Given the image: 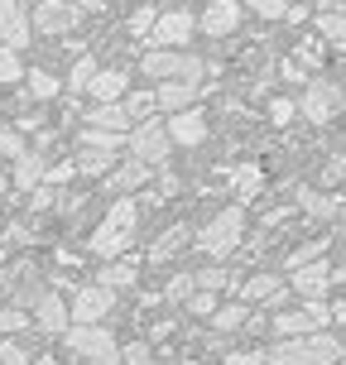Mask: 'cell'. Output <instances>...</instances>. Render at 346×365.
<instances>
[{
  "label": "cell",
  "mask_w": 346,
  "mask_h": 365,
  "mask_svg": "<svg viewBox=\"0 0 346 365\" xmlns=\"http://www.w3.org/2000/svg\"><path fill=\"white\" fill-rule=\"evenodd\" d=\"M327 289H332V264H327V259L293 269V293H298L303 303H322V293H327Z\"/></svg>",
  "instance_id": "15"
},
{
  "label": "cell",
  "mask_w": 346,
  "mask_h": 365,
  "mask_svg": "<svg viewBox=\"0 0 346 365\" xmlns=\"http://www.w3.org/2000/svg\"><path fill=\"white\" fill-rule=\"evenodd\" d=\"M29 91H34L39 101H49V96H58V91H63V82H58L54 73H44V68H34V73H29Z\"/></svg>",
  "instance_id": "33"
},
{
  "label": "cell",
  "mask_w": 346,
  "mask_h": 365,
  "mask_svg": "<svg viewBox=\"0 0 346 365\" xmlns=\"http://www.w3.org/2000/svg\"><path fill=\"white\" fill-rule=\"evenodd\" d=\"M198 34V15L188 10V5H178V10H164V15L154 19V29H149V38L164 48V53H183V43Z\"/></svg>",
  "instance_id": "7"
},
{
  "label": "cell",
  "mask_w": 346,
  "mask_h": 365,
  "mask_svg": "<svg viewBox=\"0 0 346 365\" xmlns=\"http://www.w3.org/2000/svg\"><path fill=\"white\" fill-rule=\"evenodd\" d=\"M298 58H303V63H322V43H317V38H308V43L298 48Z\"/></svg>",
  "instance_id": "47"
},
{
  "label": "cell",
  "mask_w": 346,
  "mask_h": 365,
  "mask_svg": "<svg viewBox=\"0 0 346 365\" xmlns=\"http://www.w3.org/2000/svg\"><path fill=\"white\" fill-rule=\"evenodd\" d=\"M0 154L24 159V154H29V149H24V135H19V130H0Z\"/></svg>",
  "instance_id": "39"
},
{
  "label": "cell",
  "mask_w": 346,
  "mask_h": 365,
  "mask_svg": "<svg viewBox=\"0 0 346 365\" xmlns=\"http://www.w3.org/2000/svg\"><path fill=\"white\" fill-rule=\"evenodd\" d=\"M226 284H231V274L221 269V264H207L202 274H193V289L198 293H217V289H226Z\"/></svg>",
  "instance_id": "30"
},
{
  "label": "cell",
  "mask_w": 346,
  "mask_h": 365,
  "mask_svg": "<svg viewBox=\"0 0 346 365\" xmlns=\"http://www.w3.org/2000/svg\"><path fill=\"white\" fill-rule=\"evenodd\" d=\"M298 110L308 115L312 125H327L332 115L342 110V87L332 77H312L308 87H303V96H298Z\"/></svg>",
  "instance_id": "8"
},
{
  "label": "cell",
  "mask_w": 346,
  "mask_h": 365,
  "mask_svg": "<svg viewBox=\"0 0 346 365\" xmlns=\"http://www.w3.org/2000/svg\"><path fill=\"white\" fill-rule=\"evenodd\" d=\"M135 226H140V207H135V197H121L106 217H101V226L91 231V250H96V259L111 264V259L126 255L130 245H135Z\"/></svg>",
  "instance_id": "1"
},
{
  "label": "cell",
  "mask_w": 346,
  "mask_h": 365,
  "mask_svg": "<svg viewBox=\"0 0 346 365\" xmlns=\"http://www.w3.org/2000/svg\"><path fill=\"white\" fill-rule=\"evenodd\" d=\"M63 346L73 356H87V365H121V346H116L111 327H68Z\"/></svg>",
  "instance_id": "5"
},
{
  "label": "cell",
  "mask_w": 346,
  "mask_h": 365,
  "mask_svg": "<svg viewBox=\"0 0 346 365\" xmlns=\"http://www.w3.org/2000/svg\"><path fill=\"white\" fill-rule=\"evenodd\" d=\"M140 73L154 77V82H193L198 87V77L207 73V63L198 53H164V48H154V53L140 58Z\"/></svg>",
  "instance_id": "4"
},
{
  "label": "cell",
  "mask_w": 346,
  "mask_h": 365,
  "mask_svg": "<svg viewBox=\"0 0 346 365\" xmlns=\"http://www.w3.org/2000/svg\"><path fill=\"white\" fill-rule=\"evenodd\" d=\"M154 19H159V10H154V5H140V10L130 15V34H149V29H154Z\"/></svg>",
  "instance_id": "40"
},
{
  "label": "cell",
  "mask_w": 346,
  "mask_h": 365,
  "mask_svg": "<svg viewBox=\"0 0 346 365\" xmlns=\"http://www.w3.org/2000/svg\"><path fill=\"white\" fill-rule=\"evenodd\" d=\"M240 303H245V308H250V303H274V308H279V303H284V298H289V289H284V279H279V274H250V279H240Z\"/></svg>",
  "instance_id": "13"
},
{
  "label": "cell",
  "mask_w": 346,
  "mask_h": 365,
  "mask_svg": "<svg viewBox=\"0 0 346 365\" xmlns=\"http://www.w3.org/2000/svg\"><path fill=\"white\" fill-rule=\"evenodd\" d=\"M135 284H140V264H135V259H111V264L96 269V289H106V293L135 289Z\"/></svg>",
  "instance_id": "18"
},
{
  "label": "cell",
  "mask_w": 346,
  "mask_h": 365,
  "mask_svg": "<svg viewBox=\"0 0 346 365\" xmlns=\"http://www.w3.org/2000/svg\"><path fill=\"white\" fill-rule=\"evenodd\" d=\"M39 182H44V154H39V149H29L24 159H15V164H10V187L34 192Z\"/></svg>",
  "instance_id": "20"
},
{
  "label": "cell",
  "mask_w": 346,
  "mask_h": 365,
  "mask_svg": "<svg viewBox=\"0 0 346 365\" xmlns=\"http://www.w3.org/2000/svg\"><path fill=\"white\" fill-rule=\"evenodd\" d=\"M68 322H73V317H68L63 293H58V289H39V298H34V327L49 331V336H63Z\"/></svg>",
  "instance_id": "10"
},
{
  "label": "cell",
  "mask_w": 346,
  "mask_h": 365,
  "mask_svg": "<svg viewBox=\"0 0 346 365\" xmlns=\"http://www.w3.org/2000/svg\"><path fill=\"white\" fill-rule=\"evenodd\" d=\"M0 365H29V351L19 346L15 336H5V341H0Z\"/></svg>",
  "instance_id": "38"
},
{
  "label": "cell",
  "mask_w": 346,
  "mask_h": 365,
  "mask_svg": "<svg viewBox=\"0 0 346 365\" xmlns=\"http://www.w3.org/2000/svg\"><path fill=\"white\" fill-rule=\"evenodd\" d=\"M111 164H116L111 149H82L73 168H77V173H87V178H111Z\"/></svg>",
  "instance_id": "25"
},
{
  "label": "cell",
  "mask_w": 346,
  "mask_h": 365,
  "mask_svg": "<svg viewBox=\"0 0 346 365\" xmlns=\"http://www.w3.org/2000/svg\"><path fill=\"white\" fill-rule=\"evenodd\" d=\"M126 91H130V73H126V68H96V77H91L87 96H96L91 106H116Z\"/></svg>",
  "instance_id": "16"
},
{
  "label": "cell",
  "mask_w": 346,
  "mask_h": 365,
  "mask_svg": "<svg viewBox=\"0 0 346 365\" xmlns=\"http://www.w3.org/2000/svg\"><path fill=\"white\" fill-rule=\"evenodd\" d=\"M221 365H265V351H260V346L255 351H231Z\"/></svg>",
  "instance_id": "46"
},
{
  "label": "cell",
  "mask_w": 346,
  "mask_h": 365,
  "mask_svg": "<svg viewBox=\"0 0 346 365\" xmlns=\"http://www.w3.org/2000/svg\"><path fill=\"white\" fill-rule=\"evenodd\" d=\"M10 82H24V58L15 48H0V87H10Z\"/></svg>",
  "instance_id": "31"
},
{
  "label": "cell",
  "mask_w": 346,
  "mask_h": 365,
  "mask_svg": "<svg viewBox=\"0 0 346 365\" xmlns=\"http://www.w3.org/2000/svg\"><path fill=\"white\" fill-rule=\"evenodd\" d=\"M298 202L308 207L312 217H337V212H342V202H337V197H322V192H298Z\"/></svg>",
  "instance_id": "34"
},
{
  "label": "cell",
  "mask_w": 346,
  "mask_h": 365,
  "mask_svg": "<svg viewBox=\"0 0 346 365\" xmlns=\"http://www.w3.org/2000/svg\"><path fill=\"white\" fill-rule=\"evenodd\" d=\"M317 34L327 43H346V10H322L317 15Z\"/></svg>",
  "instance_id": "29"
},
{
  "label": "cell",
  "mask_w": 346,
  "mask_h": 365,
  "mask_svg": "<svg viewBox=\"0 0 346 365\" xmlns=\"http://www.w3.org/2000/svg\"><path fill=\"white\" fill-rule=\"evenodd\" d=\"M332 322H346V303H337V308H332Z\"/></svg>",
  "instance_id": "50"
},
{
  "label": "cell",
  "mask_w": 346,
  "mask_h": 365,
  "mask_svg": "<svg viewBox=\"0 0 346 365\" xmlns=\"http://www.w3.org/2000/svg\"><path fill=\"white\" fill-rule=\"evenodd\" d=\"M322 250H327V240H308V245H298V250H289V269H303V264H317L322 259Z\"/></svg>",
  "instance_id": "32"
},
{
  "label": "cell",
  "mask_w": 346,
  "mask_h": 365,
  "mask_svg": "<svg viewBox=\"0 0 346 365\" xmlns=\"http://www.w3.org/2000/svg\"><path fill=\"white\" fill-rule=\"evenodd\" d=\"M159 197H168V192H178V173H159V187H154Z\"/></svg>",
  "instance_id": "48"
},
{
  "label": "cell",
  "mask_w": 346,
  "mask_h": 365,
  "mask_svg": "<svg viewBox=\"0 0 346 365\" xmlns=\"http://www.w3.org/2000/svg\"><path fill=\"white\" fill-rule=\"evenodd\" d=\"M198 96L202 91L193 87V82H159V87H154V106L168 110V115H178V110H188Z\"/></svg>",
  "instance_id": "19"
},
{
  "label": "cell",
  "mask_w": 346,
  "mask_h": 365,
  "mask_svg": "<svg viewBox=\"0 0 346 365\" xmlns=\"http://www.w3.org/2000/svg\"><path fill=\"white\" fill-rule=\"evenodd\" d=\"M91 77H96V58H77L73 63V73H68V91H73V96H87V87H91Z\"/></svg>",
  "instance_id": "28"
},
{
  "label": "cell",
  "mask_w": 346,
  "mask_h": 365,
  "mask_svg": "<svg viewBox=\"0 0 346 365\" xmlns=\"http://www.w3.org/2000/svg\"><path fill=\"white\" fill-rule=\"evenodd\" d=\"M77 15H82V10H77V5H58V0H44V5H34V10H29V29H39V34H68V29H73L77 24Z\"/></svg>",
  "instance_id": "11"
},
{
  "label": "cell",
  "mask_w": 346,
  "mask_h": 365,
  "mask_svg": "<svg viewBox=\"0 0 346 365\" xmlns=\"http://www.w3.org/2000/svg\"><path fill=\"white\" fill-rule=\"evenodd\" d=\"M342 361V341L332 331H312L298 341H274L265 351V365H337Z\"/></svg>",
  "instance_id": "2"
},
{
  "label": "cell",
  "mask_w": 346,
  "mask_h": 365,
  "mask_svg": "<svg viewBox=\"0 0 346 365\" xmlns=\"http://www.w3.org/2000/svg\"><path fill=\"white\" fill-rule=\"evenodd\" d=\"M322 182H346V154H337V159H327V168H322Z\"/></svg>",
  "instance_id": "45"
},
{
  "label": "cell",
  "mask_w": 346,
  "mask_h": 365,
  "mask_svg": "<svg viewBox=\"0 0 346 365\" xmlns=\"http://www.w3.org/2000/svg\"><path fill=\"white\" fill-rule=\"evenodd\" d=\"M188 308L198 312V317H212V312H217V293H193V298H188Z\"/></svg>",
  "instance_id": "43"
},
{
  "label": "cell",
  "mask_w": 346,
  "mask_h": 365,
  "mask_svg": "<svg viewBox=\"0 0 346 365\" xmlns=\"http://www.w3.org/2000/svg\"><path fill=\"white\" fill-rule=\"evenodd\" d=\"M126 149H130V159H135V164L154 168V164H164V159H168V149H173V145H168L164 120H145V125H135V130H130Z\"/></svg>",
  "instance_id": "6"
},
{
  "label": "cell",
  "mask_w": 346,
  "mask_h": 365,
  "mask_svg": "<svg viewBox=\"0 0 346 365\" xmlns=\"http://www.w3.org/2000/svg\"><path fill=\"white\" fill-rule=\"evenodd\" d=\"M73 178H77V168L68 164V159H63V164H44V187H54V192L63 187V182H73Z\"/></svg>",
  "instance_id": "35"
},
{
  "label": "cell",
  "mask_w": 346,
  "mask_h": 365,
  "mask_svg": "<svg viewBox=\"0 0 346 365\" xmlns=\"http://www.w3.org/2000/svg\"><path fill=\"white\" fill-rule=\"evenodd\" d=\"M29 34H34V29H29V10H24V5H0V48H24V43H29Z\"/></svg>",
  "instance_id": "17"
},
{
  "label": "cell",
  "mask_w": 346,
  "mask_h": 365,
  "mask_svg": "<svg viewBox=\"0 0 346 365\" xmlns=\"http://www.w3.org/2000/svg\"><path fill=\"white\" fill-rule=\"evenodd\" d=\"M54 197H58L54 187H44V182H39L34 192H29V212H49V207H54Z\"/></svg>",
  "instance_id": "44"
},
{
  "label": "cell",
  "mask_w": 346,
  "mask_h": 365,
  "mask_svg": "<svg viewBox=\"0 0 346 365\" xmlns=\"http://www.w3.org/2000/svg\"><path fill=\"white\" fill-rule=\"evenodd\" d=\"M284 77H289V82H303V63H293V58H289V63H284Z\"/></svg>",
  "instance_id": "49"
},
{
  "label": "cell",
  "mask_w": 346,
  "mask_h": 365,
  "mask_svg": "<svg viewBox=\"0 0 346 365\" xmlns=\"http://www.w3.org/2000/svg\"><path fill=\"white\" fill-rule=\"evenodd\" d=\"M29 365H58V361H54V356H39V361H29Z\"/></svg>",
  "instance_id": "52"
},
{
  "label": "cell",
  "mask_w": 346,
  "mask_h": 365,
  "mask_svg": "<svg viewBox=\"0 0 346 365\" xmlns=\"http://www.w3.org/2000/svg\"><path fill=\"white\" fill-rule=\"evenodd\" d=\"M121 110H126V120L130 125H145V120H154V91H126L121 96Z\"/></svg>",
  "instance_id": "24"
},
{
  "label": "cell",
  "mask_w": 346,
  "mask_h": 365,
  "mask_svg": "<svg viewBox=\"0 0 346 365\" xmlns=\"http://www.w3.org/2000/svg\"><path fill=\"white\" fill-rule=\"evenodd\" d=\"M111 308H116V293L96 289V284H82L77 298H73V308H68V317H73L77 327H101Z\"/></svg>",
  "instance_id": "9"
},
{
  "label": "cell",
  "mask_w": 346,
  "mask_h": 365,
  "mask_svg": "<svg viewBox=\"0 0 346 365\" xmlns=\"http://www.w3.org/2000/svg\"><path fill=\"white\" fill-rule=\"evenodd\" d=\"M240 15H245V10H240L236 0H221V5H207V10L198 15V29L212 34V38H226V34L240 29Z\"/></svg>",
  "instance_id": "14"
},
{
  "label": "cell",
  "mask_w": 346,
  "mask_h": 365,
  "mask_svg": "<svg viewBox=\"0 0 346 365\" xmlns=\"http://www.w3.org/2000/svg\"><path fill=\"white\" fill-rule=\"evenodd\" d=\"M149 361H154V346L140 341V336H135L130 346H121V365H149Z\"/></svg>",
  "instance_id": "36"
},
{
  "label": "cell",
  "mask_w": 346,
  "mask_h": 365,
  "mask_svg": "<svg viewBox=\"0 0 346 365\" xmlns=\"http://www.w3.org/2000/svg\"><path fill=\"white\" fill-rule=\"evenodd\" d=\"M149 178H154V168H145V164H135V159H130V164L111 168V178H106V192H121V197H126V192H135V187H145Z\"/></svg>",
  "instance_id": "21"
},
{
  "label": "cell",
  "mask_w": 346,
  "mask_h": 365,
  "mask_svg": "<svg viewBox=\"0 0 346 365\" xmlns=\"http://www.w3.org/2000/svg\"><path fill=\"white\" fill-rule=\"evenodd\" d=\"M212 327H217V331H240V327H250V308H245V303H226V308L212 312Z\"/></svg>",
  "instance_id": "26"
},
{
  "label": "cell",
  "mask_w": 346,
  "mask_h": 365,
  "mask_svg": "<svg viewBox=\"0 0 346 365\" xmlns=\"http://www.w3.org/2000/svg\"><path fill=\"white\" fill-rule=\"evenodd\" d=\"M0 192H10V168H0Z\"/></svg>",
  "instance_id": "51"
},
{
  "label": "cell",
  "mask_w": 346,
  "mask_h": 365,
  "mask_svg": "<svg viewBox=\"0 0 346 365\" xmlns=\"http://www.w3.org/2000/svg\"><path fill=\"white\" fill-rule=\"evenodd\" d=\"M231 187H236L240 202H250L260 187H265V168H260L255 159H250V164H240V168H231ZM240 202H236V207H240Z\"/></svg>",
  "instance_id": "23"
},
{
  "label": "cell",
  "mask_w": 346,
  "mask_h": 365,
  "mask_svg": "<svg viewBox=\"0 0 346 365\" xmlns=\"http://www.w3.org/2000/svg\"><path fill=\"white\" fill-rule=\"evenodd\" d=\"M270 331L279 336V341H298V336H312V322H308V312L298 308V312H274V322H270Z\"/></svg>",
  "instance_id": "22"
},
{
  "label": "cell",
  "mask_w": 346,
  "mask_h": 365,
  "mask_svg": "<svg viewBox=\"0 0 346 365\" xmlns=\"http://www.w3.org/2000/svg\"><path fill=\"white\" fill-rule=\"evenodd\" d=\"M270 120H274V125H289V120H293V101H289V96H274V101H270Z\"/></svg>",
  "instance_id": "42"
},
{
  "label": "cell",
  "mask_w": 346,
  "mask_h": 365,
  "mask_svg": "<svg viewBox=\"0 0 346 365\" xmlns=\"http://www.w3.org/2000/svg\"><path fill=\"white\" fill-rule=\"evenodd\" d=\"M193 293H198V289H193V274H183V269L164 284V298H168V303H178V298H193Z\"/></svg>",
  "instance_id": "37"
},
{
  "label": "cell",
  "mask_w": 346,
  "mask_h": 365,
  "mask_svg": "<svg viewBox=\"0 0 346 365\" xmlns=\"http://www.w3.org/2000/svg\"><path fill=\"white\" fill-rule=\"evenodd\" d=\"M0 269H5V240H0Z\"/></svg>",
  "instance_id": "53"
},
{
  "label": "cell",
  "mask_w": 346,
  "mask_h": 365,
  "mask_svg": "<svg viewBox=\"0 0 346 365\" xmlns=\"http://www.w3.org/2000/svg\"><path fill=\"white\" fill-rule=\"evenodd\" d=\"M164 130H168V145L198 149L202 140H207V115H202L198 106H188V110H178V115H168V120H164Z\"/></svg>",
  "instance_id": "12"
},
{
  "label": "cell",
  "mask_w": 346,
  "mask_h": 365,
  "mask_svg": "<svg viewBox=\"0 0 346 365\" xmlns=\"http://www.w3.org/2000/svg\"><path fill=\"white\" fill-rule=\"evenodd\" d=\"M240 236H245V212L240 207H221L217 217L198 231V250L212 255V259H226L240 245Z\"/></svg>",
  "instance_id": "3"
},
{
  "label": "cell",
  "mask_w": 346,
  "mask_h": 365,
  "mask_svg": "<svg viewBox=\"0 0 346 365\" xmlns=\"http://www.w3.org/2000/svg\"><path fill=\"white\" fill-rule=\"evenodd\" d=\"M188 236H193V231H188L183 221H178V226H168L164 236L154 240V250H149V259H168L173 250H183V245H188Z\"/></svg>",
  "instance_id": "27"
},
{
  "label": "cell",
  "mask_w": 346,
  "mask_h": 365,
  "mask_svg": "<svg viewBox=\"0 0 346 365\" xmlns=\"http://www.w3.org/2000/svg\"><path fill=\"white\" fill-rule=\"evenodd\" d=\"M24 327H29L24 308H5V312H0V331H5V336H15V331H24Z\"/></svg>",
  "instance_id": "41"
}]
</instances>
